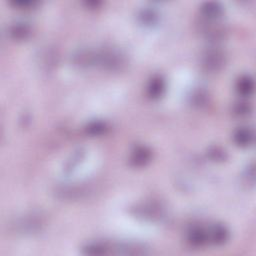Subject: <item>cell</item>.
Returning <instances> with one entry per match:
<instances>
[{
  "label": "cell",
  "instance_id": "1",
  "mask_svg": "<svg viewBox=\"0 0 256 256\" xmlns=\"http://www.w3.org/2000/svg\"><path fill=\"white\" fill-rule=\"evenodd\" d=\"M208 231L203 229L202 227L195 226L187 233V241L194 247L202 246L208 242Z\"/></svg>",
  "mask_w": 256,
  "mask_h": 256
},
{
  "label": "cell",
  "instance_id": "5",
  "mask_svg": "<svg viewBox=\"0 0 256 256\" xmlns=\"http://www.w3.org/2000/svg\"><path fill=\"white\" fill-rule=\"evenodd\" d=\"M224 62L223 54L219 51H209L204 56V65L210 70L219 69Z\"/></svg>",
  "mask_w": 256,
  "mask_h": 256
},
{
  "label": "cell",
  "instance_id": "10",
  "mask_svg": "<svg viewBox=\"0 0 256 256\" xmlns=\"http://www.w3.org/2000/svg\"><path fill=\"white\" fill-rule=\"evenodd\" d=\"M11 34L15 39H25L29 34V30L25 25H15L12 28Z\"/></svg>",
  "mask_w": 256,
  "mask_h": 256
},
{
  "label": "cell",
  "instance_id": "9",
  "mask_svg": "<svg viewBox=\"0 0 256 256\" xmlns=\"http://www.w3.org/2000/svg\"><path fill=\"white\" fill-rule=\"evenodd\" d=\"M84 252L86 254L99 255L107 252V247L102 243H91L84 248Z\"/></svg>",
  "mask_w": 256,
  "mask_h": 256
},
{
  "label": "cell",
  "instance_id": "2",
  "mask_svg": "<svg viewBox=\"0 0 256 256\" xmlns=\"http://www.w3.org/2000/svg\"><path fill=\"white\" fill-rule=\"evenodd\" d=\"M208 231V239L215 244H223L229 238V232L225 226L220 224L213 225Z\"/></svg>",
  "mask_w": 256,
  "mask_h": 256
},
{
  "label": "cell",
  "instance_id": "3",
  "mask_svg": "<svg viewBox=\"0 0 256 256\" xmlns=\"http://www.w3.org/2000/svg\"><path fill=\"white\" fill-rule=\"evenodd\" d=\"M151 158L150 150L144 146H139L135 148L130 156V161L134 166H144L146 165Z\"/></svg>",
  "mask_w": 256,
  "mask_h": 256
},
{
  "label": "cell",
  "instance_id": "4",
  "mask_svg": "<svg viewBox=\"0 0 256 256\" xmlns=\"http://www.w3.org/2000/svg\"><path fill=\"white\" fill-rule=\"evenodd\" d=\"M233 139L238 146L247 147L253 142V132L250 128L241 127L235 131Z\"/></svg>",
  "mask_w": 256,
  "mask_h": 256
},
{
  "label": "cell",
  "instance_id": "12",
  "mask_svg": "<svg viewBox=\"0 0 256 256\" xmlns=\"http://www.w3.org/2000/svg\"><path fill=\"white\" fill-rule=\"evenodd\" d=\"M249 111H250L249 106H247V105L244 104V103H239V104L236 106V108H235V113H236L237 115H239V116L247 115L248 113H249Z\"/></svg>",
  "mask_w": 256,
  "mask_h": 256
},
{
  "label": "cell",
  "instance_id": "7",
  "mask_svg": "<svg viewBox=\"0 0 256 256\" xmlns=\"http://www.w3.org/2000/svg\"><path fill=\"white\" fill-rule=\"evenodd\" d=\"M254 89V83L251 77L242 76L236 83V90L241 96H250Z\"/></svg>",
  "mask_w": 256,
  "mask_h": 256
},
{
  "label": "cell",
  "instance_id": "8",
  "mask_svg": "<svg viewBox=\"0 0 256 256\" xmlns=\"http://www.w3.org/2000/svg\"><path fill=\"white\" fill-rule=\"evenodd\" d=\"M201 12L207 19H217L222 14V7L218 3L209 2L202 6Z\"/></svg>",
  "mask_w": 256,
  "mask_h": 256
},
{
  "label": "cell",
  "instance_id": "11",
  "mask_svg": "<svg viewBox=\"0 0 256 256\" xmlns=\"http://www.w3.org/2000/svg\"><path fill=\"white\" fill-rule=\"evenodd\" d=\"M105 124L102 122H92L87 128V131L91 135H100L105 131Z\"/></svg>",
  "mask_w": 256,
  "mask_h": 256
},
{
  "label": "cell",
  "instance_id": "6",
  "mask_svg": "<svg viewBox=\"0 0 256 256\" xmlns=\"http://www.w3.org/2000/svg\"><path fill=\"white\" fill-rule=\"evenodd\" d=\"M164 90H165V83L161 77L156 76L151 79L147 87V93L152 99H157L160 96H162Z\"/></svg>",
  "mask_w": 256,
  "mask_h": 256
}]
</instances>
